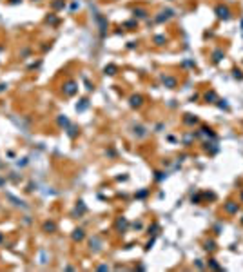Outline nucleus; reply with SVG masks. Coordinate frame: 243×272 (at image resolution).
Listing matches in <instances>:
<instances>
[{
	"label": "nucleus",
	"mask_w": 243,
	"mask_h": 272,
	"mask_svg": "<svg viewBox=\"0 0 243 272\" xmlns=\"http://www.w3.org/2000/svg\"><path fill=\"white\" fill-rule=\"evenodd\" d=\"M216 13H218V17L223 18V20L228 18V9H227L225 6H218V7H216Z\"/></svg>",
	"instance_id": "obj_1"
},
{
	"label": "nucleus",
	"mask_w": 243,
	"mask_h": 272,
	"mask_svg": "<svg viewBox=\"0 0 243 272\" xmlns=\"http://www.w3.org/2000/svg\"><path fill=\"white\" fill-rule=\"evenodd\" d=\"M225 209H227V212H238V205H236L234 202H228Z\"/></svg>",
	"instance_id": "obj_2"
},
{
	"label": "nucleus",
	"mask_w": 243,
	"mask_h": 272,
	"mask_svg": "<svg viewBox=\"0 0 243 272\" xmlns=\"http://www.w3.org/2000/svg\"><path fill=\"white\" fill-rule=\"evenodd\" d=\"M221 60V51H216L214 53V62H220Z\"/></svg>",
	"instance_id": "obj_3"
},
{
	"label": "nucleus",
	"mask_w": 243,
	"mask_h": 272,
	"mask_svg": "<svg viewBox=\"0 0 243 272\" xmlns=\"http://www.w3.org/2000/svg\"><path fill=\"white\" fill-rule=\"evenodd\" d=\"M205 98H207V100H214V98H216V94H214V93H207Z\"/></svg>",
	"instance_id": "obj_4"
},
{
	"label": "nucleus",
	"mask_w": 243,
	"mask_h": 272,
	"mask_svg": "<svg viewBox=\"0 0 243 272\" xmlns=\"http://www.w3.org/2000/svg\"><path fill=\"white\" fill-rule=\"evenodd\" d=\"M205 249H207V250H212V249H214V243H212V241L207 243V247H205Z\"/></svg>",
	"instance_id": "obj_5"
}]
</instances>
